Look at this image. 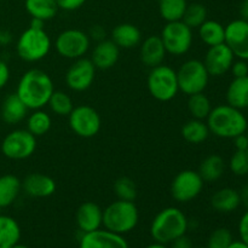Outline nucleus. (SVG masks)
I'll use <instances>...</instances> for the list:
<instances>
[{"instance_id": "nucleus-21", "label": "nucleus", "mask_w": 248, "mask_h": 248, "mask_svg": "<svg viewBox=\"0 0 248 248\" xmlns=\"http://www.w3.org/2000/svg\"><path fill=\"white\" fill-rule=\"evenodd\" d=\"M119 48L130 50L142 43V31L132 23L118 24L111 31V38Z\"/></svg>"}, {"instance_id": "nucleus-49", "label": "nucleus", "mask_w": 248, "mask_h": 248, "mask_svg": "<svg viewBox=\"0 0 248 248\" xmlns=\"http://www.w3.org/2000/svg\"><path fill=\"white\" fill-rule=\"evenodd\" d=\"M228 248H248V246L240 240V241H232Z\"/></svg>"}, {"instance_id": "nucleus-42", "label": "nucleus", "mask_w": 248, "mask_h": 248, "mask_svg": "<svg viewBox=\"0 0 248 248\" xmlns=\"http://www.w3.org/2000/svg\"><path fill=\"white\" fill-rule=\"evenodd\" d=\"M10 80V68L5 61L0 60V90L4 89Z\"/></svg>"}, {"instance_id": "nucleus-5", "label": "nucleus", "mask_w": 248, "mask_h": 248, "mask_svg": "<svg viewBox=\"0 0 248 248\" xmlns=\"http://www.w3.org/2000/svg\"><path fill=\"white\" fill-rule=\"evenodd\" d=\"M51 46V39L45 29L29 26L17 40L16 52L24 62L34 63L44 60L50 52Z\"/></svg>"}, {"instance_id": "nucleus-24", "label": "nucleus", "mask_w": 248, "mask_h": 248, "mask_svg": "<svg viewBox=\"0 0 248 248\" xmlns=\"http://www.w3.org/2000/svg\"><path fill=\"white\" fill-rule=\"evenodd\" d=\"M227 103L244 110L248 108V77L234 78L225 92Z\"/></svg>"}, {"instance_id": "nucleus-9", "label": "nucleus", "mask_w": 248, "mask_h": 248, "mask_svg": "<svg viewBox=\"0 0 248 248\" xmlns=\"http://www.w3.org/2000/svg\"><path fill=\"white\" fill-rule=\"evenodd\" d=\"M2 155L10 160L19 161L31 157L36 149V137L28 130L18 128L7 133L1 142Z\"/></svg>"}, {"instance_id": "nucleus-8", "label": "nucleus", "mask_w": 248, "mask_h": 248, "mask_svg": "<svg viewBox=\"0 0 248 248\" xmlns=\"http://www.w3.org/2000/svg\"><path fill=\"white\" fill-rule=\"evenodd\" d=\"M161 40L166 52L172 56H183L193 46V29L183 21L167 22L161 31Z\"/></svg>"}, {"instance_id": "nucleus-32", "label": "nucleus", "mask_w": 248, "mask_h": 248, "mask_svg": "<svg viewBox=\"0 0 248 248\" xmlns=\"http://www.w3.org/2000/svg\"><path fill=\"white\" fill-rule=\"evenodd\" d=\"M52 120L46 111L41 109L33 110V113L27 118V130L35 137H41L50 131Z\"/></svg>"}, {"instance_id": "nucleus-14", "label": "nucleus", "mask_w": 248, "mask_h": 248, "mask_svg": "<svg viewBox=\"0 0 248 248\" xmlns=\"http://www.w3.org/2000/svg\"><path fill=\"white\" fill-rule=\"evenodd\" d=\"M224 44L235 58L248 61V21L237 18L225 26Z\"/></svg>"}, {"instance_id": "nucleus-17", "label": "nucleus", "mask_w": 248, "mask_h": 248, "mask_svg": "<svg viewBox=\"0 0 248 248\" xmlns=\"http://www.w3.org/2000/svg\"><path fill=\"white\" fill-rule=\"evenodd\" d=\"M102 222H103V210L92 201L81 203L75 213V223L82 234L101 229Z\"/></svg>"}, {"instance_id": "nucleus-30", "label": "nucleus", "mask_w": 248, "mask_h": 248, "mask_svg": "<svg viewBox=\"0 0 248 248\" xmlns=\"http://www.w3.org/2000/svg\"><path fill=\"white\" fill-rule=\"evenodd\" d=\"M21 239V228L16 219L0 215V246H14Z\"/></svg>"}, {"instance_id": "nucleus-16", "label": "nucleus", "mask_w": 248, "mask_h": 248, "mask_svg": "<svg viewBox=\"0 0 248 248\" xmlns=\"http://www.w3.org/2000/svg\"><path fill=\"white\" fill-rule=\"evenodd\" d=\"M79 248H128V244L123 235L107 229H97L82 234Z\"/></svg>"}, {"instance_id": "nucleus-27", "label": "nucleus", "mask_w": 248, "mask_h": 248, "mask_svg": "<svg viewBox=\"0 0 248 248\" xmlns=\"http://www.w3.org/2000/svg\"><path fill=\"white\" fill-rule=\"evenodd\" d=\"M182 137L186 143L190 144H202L210 137L211 132L205 120H198V119H191L186 121L182 127Z\"/></svg>"}, {"instance_id": "nucleus-51", "label": "nucleus", "mask_w": 248, "mask_h": 248, "mask_svg": "<svg viewBox=\"0 0 248 248\" xmlns=\"http://www.w3.org/2000/svg\"><path fill=\"white\" fill-rule=\"evenodd\" d=\"M11 248H28V247L24 246V245H21V244H16V245H14V246H11Z\"/></svg>"}, {"instance_id": "nucleus-6", "label": "nucleus", "mask_w": 248, "mask_h": 248, "mask_svg": "<svg viewBox=\"0 0 248 248\" xmlns=\"http://www.w3.org/2000/svg\"><path fill=\"white\" fill-rule=\"evenodd\" d=\"M148 91L159 102H170L179 92L177 70L167 64H160L150 69L147 79Z\"/></svg>"}, {"instance_id": "nucleus-4", "label": "nucleus", "mask_w": 248, "mask_h": 248, "mask_svg": "<svg viewBox=\"0 0 248 248\" xmlns=\"http://www.w3.org/2000/svg\"><path fill=\"white\" fill-rule=\"evenodd\" d=\"M140 212L133 201L116 200L103 210L104 229L115 234L124 235L132 232L138 224Z\"/></svg>"}, {"instance_id": "nucleus-33", "label": "nucleus", "mask_w": 248, "mask_h": 248, "mask_svg": "<svg viewBox=\"0 0 248 248\" xmlns=\"http://www.w3.org/2000/svg\"><path fill=\"white\" fill-rule=\"evenodd\" d=\"M186 6V0H159L160 15L166 22L181 21Z\"/></svg>"}, {"instance_id": "nucleus-53", "label": "nucleus", "mask_w": 248, "mask_h": 248, "mask_svg": "<svg viewBox=\"0 0 248 248\" xmlns=\"http://www.w3.org/2000/svg\"><path fill=\"white\" fill-rule=\"evenodd\" d=\"M246 136H247V138H248V127H247V130H246Z\"/></svg>"}, {"instance_id": "nucleus-47", "label": "nucleus", "mask_w": 248, "mask_h": 248, "mask_svg": "<svg viewBox=\"0 0 248 248\" xmlns=\"http://www.w3.org/2000/svg\"><path fill=\"white\" fill-rule=\"evenodd\" d=\"M240 18L248 21V0H242L239 7Z\"/></svg>"}, {"instance_id": "nucleus-37", "label": "nucleus", "mask_w": 248, "mask_h": 248, "mask_svg": "<svg viewBox=\"0 0 248 248\" xmlns=\"http://www.w3.org/2000/svg\"><path fill=\"white\" fill-rule=\"evenodd\" d=\"M229 169L232 174L245 177L248 173V149L236 150L229 160Z\"/></svg>"}, {"instance_id": "nucleus-7", "label": "nucleus", "mask_w": 248, "mask_h": 248, "mask_svg": "<svg viewBox=\"0 0 248 248\" xmlns=\"http://www.w3.org/2000/svg\"><path fill=\"white\" fill-rule=\"evenodd\" d=\"M210 78L202 61L196 58L186 61L177 70L179 91L186 96L205 91L210 82Z\"/></svg>"}, {"instance_id": "nucleus-1", "label": "nucleus", "mask_w": 248, "mask_h": 248, "mask_svg": "<svg viewBox=\"0 0 248 248\" xmlns=\"http://www.w3.org/2000/svg\"><path fill=\"white\" fill-rule=\"evenodd\" d=\"M55 91L50 75L41 69H29L24 73L17 85L16 93L29 110L43 109L47 106Z\"/></svg>"}, {"instance_id": "nucleus-23", "label": "nucleus", "mask_w": 248, "mask_h": 248, "mask_svg": "<svg viewBox=\"0 0 248 248\" xmlns=\"http://www.w3.org/2000/svg\"><path fill=\"white\" fill-rule=\"evenodd\" d=\"M211 206L215 211L219 213H232L236 211L241 205L239 190L230 186L218 189L211 196Z\"/></svg>"}, {"instance_id": "nucleus-25", "label": "nucleus", "mask_w": 248, "mask_h": 248, "mask_svg": "<svg viewBox=\"0 0 248 248\" xmlns=\"http://www.w3.org/2000/svg\"><path fill=\"white\" fill-rule=\"evenodd\" d=\"M205 183H215L219 181L225 172V161L220 155L212 154L201 161L198 170Z\"/></svg>"}, {"instance_id": "nucleus-50", "label": "nucleus", "mask_w": 248, "mask_h": 248, "mask_svg": "<svg viewBox=\"0 0 248 248\" xmlns=\"http://www.w3.org/2000/svg\"><path fill=\"white\" fill-rule=\"evenodd\" d=\"M145 248H169V247H167L166 245H162V244H159V242H155V244L149 245V246H147Z\"/></svg>"}, {"instance_id": "nucleus-11", "label": "nucleus", "mask_w": 248, "mask_h": 248, "mask_svg": "<svg viewBox=\"0 0 248 248\" xmlns=\"http://www.w3.org/2000/svg\"><path fill=\"white\" fill-rule=\"evenodd\" d=\"M68 124L73 132L81 138H92L101 131L102 119L91 106L81 104L73 108L68 115Z\"/></svg>"}, {"instance_id": "nucleus-38", "label": "nucleus", "mask_w": 248, "mask_h": 248, "mask_svg": "<svg viewBox=\"0 0 248 248\" xmlns=\"http://www.w3.org/2000/svg\"><path fill=\"white\" fill-rule=\"evenodd\" d=\"M232 242V235L227 228H218L210 235L207 248H228Z\"/></svg>"}, {"instance_id": "nucleus-54", "label": "nucleus", "mask_w": 248, "mask_h": 248, "mask_svg": "<svg viewBox=\"0 0 248 248\" xmlns=\"http://www.w3.org/2000/svg\"><path fill=\"white\" fill-rule=\"evenodd\" d=\"M246 177H247V181H248V173L246 174Z\"/></svg>"}, {"instance_id": "nucleus-2", "label": "nucleus", "mask_w": 248, "mask_h": 248, "mask_svg": "<svg viewBox=\"0 0 248 248\" xmlns=\"http://www.w3.org/2000/svg\"><path fill=\"white\" fill-rule=\"evenodd\" d=\"M210 132L223 140H234L237 136L246 133L248 120L242 110L229 104H220L212 108L206 119Z\"/></svg>"}, {"instance_id": "nucleus-12", "label": "nucleus", "mask_w": 248, "mask_h": 248, "mask_svg": "<svg viewBox=\"0 0 248 248\" xmlns=\"http://www.w3.org/2000/svg\"><path fill=\"white\" fill-rule=\"evenodd\" d=\"M203 186L205 182L198 171L184 170L172 181L171 195L179 203L190 202L202 193Z\"/></svg>"}, {"instance_id": "nucleus-41", "label": "nucleus", "mask_w": 248, "mask_h": 248, "mask_svg": "<svg viewBox=\"0 0 248 248\" xmlns=\"http://www.w3.org/2000/svg\"><path fill=\"white\" fill-rule=\"evenodd\" d=\"M239 235L241 241L248 246V210L242 215L239 222Z\"/></svg>"}, {"instance_id": "nucleus-34", "label": "nucleus", "mask_w": 248, "mask_h": 248, "mask_svg": "<svg viewBox=\"0 0 248 248\" xmlns=\"http://www.w3.org/2000/svg\"><path fill=\"white\" fill-rule=\"evenodd\" d=\"M47 106L50 107L51 111L58 116H68L70 111L74 108L73 99L64 91H53L48 99Z\"/></svg>"}, {"instance_id": "nucleus-3", "label": "nucleus", "mask_w": 248, "mask_h": 248, "mask_svg": "<svg viewBox=\"0 0 248 248\" xmlns=\"http://www.w3.org/2000/svg\"><path fill=\"white\" fill-rule=\"evenodd\" d=\"M188 219L178 207H166L160 211L150 225V235L155 242L169 245L186 234Z\"/></svg>"}, {"instance_id": "nucleus-28", "label": "nucleus", "mask_w": 248, "mask_h": 248, "mask_svg": "<svg viewBox=\"0 0 248 248\" xmlns=\"http://www.w3.org/2000/svg\"><path fill=\"white\" fill-rule=\"evenodd\" d=\"M198 29L201 41L208 47L224 43L225 27L219 22L215 19H206Z\"/></svg>"}, {"instance_id": "nucleus-10", "label": "nucleus", "mask_w": 248, "mask_h": 248, "mask_svg": "<svg viewBox=\"0 0 248 248\" xmlns=\"http://www.w3.org/2000/svg\"><path fill=\"white\" fill-rule=\"evenodd\" d=\"M91 39L89 34L80 29H65L58 34L55 41V47L58 55L67 60H79L85 57L90 50Z\"/></svg>"}, {"instance_id": "nucleus-36", "label": "nucleus", "mask_w": 248, "mask_h": 248, "mask_svg": "<svg viewBox=\"0 0 248 248\" xmlns=\"http://www.w3.org/2000/svg\"><path fill=\"white\" fill-rule=\"evenodd\" d=\"M114 193L119 200L135 201L137 198V186L128 177H120L114 183Z\"/></svg>"}, {"instance_id": "nucleus-40", "label": "nucleus", "mask_w": 248, "mask_h": 248, "mask_svg": "<svg viewBox=\"0 0 248 248\" xmlns=\"http://www.w3.org/2000/svg\"><path fill=\"white\" fill-rule=\"evenodd\" d=\"M87 0H56L58 9L64 11H75L85 5Z\"/></svg>"}, {"instance_id": "nucleus-29", "label": "nucleus", "mask_w": 248, "mask_h": 248, "mask_svg": "<svg viewBox=\"0 0 248 248\" xmlns=\"http://www.w3.org/2000/svg\"><path fill=\"white\" fill-rule=\"evenodd\" d=\"M24 7L31 18H38L47 22L56 17L58 12V6L56 0H26Z\"/></svg>"}, {"instance_id": "nucleus-39", "label": "nucleus", "mask_w": 248, "mask_h": 248, "mask_svg": "<svg viewBox=\"0 0 248 248\" xmlns=\"http://www.w3.org/2000/svg\"><path fill=\"white\" fill-rule=\"evenodd\" d=\"M232 77L234 78H245L248 77V61L237 60L234 61L232 68H230Z\"/></svg>"}, {"instance_id": "nucleus-45", "label": "nucleus", "mask_w": 248, "mask_h": 248, "mask_svg": "<svg viewBox=\"0 0 248 248\" xmlns=\"http://www.w3.org/2000/svg\"><path fill=\"white\" fill-rule=\"evenodd\" d=\"M91 36L93 39H96L97 41H101L106 38V31H104V29L102 27L96 26L91 29Z\"/></svg>"}, {"instance_id": "nucleus-13", "label": "nucleus", "mask_w": 248, "mask_h": 248, "mask_svg": "<svg viewBox=\"0 0 248 248\" xmlns=\"http://www.w3.org/2000/svg\"><path fill=\"white\" fill-rule=\"evenodd\" d=\"M96 70L90 58L75 60L65 73V85L74 92H84L92 86L96 78Z\"/></svg>"}, {"instance_id": "nucleus-35", "label": "nucleus", "mask_w": 248, "mask_h": 248, "mask_svg": "<svg viewBox=\"0 0 248 248\" xmlns=\"http://www.w3.org/2000/svg\"><path fill=\"white\" fill-rule=\"evenodd\" d=\"M206 19H207V9L205 5L200 2H193V4H188L182 21L191 29H194L199 28Z\"/></svg>"}, {"instance_id": "nucleus-52", "label": "nucleus", "mask_w": 248, "mask_h": 248, "mask_svg": "<svg viewBox=\"0 0 248 248\" xmlns=\"http://www.w3.org/2000/svg\"><path fill=\"white\" fill-rule=\"evenodd\" d=\"M0 248H11V247H9V246H0Z\"/></svg>"}, {"instance_id": "nucleus-18", "label": "nucleus", "mask_w": 248, "mask_h": 248, "mask_svg": "<svg viewBox=\"0 0 248 248\" xmlns=\"http://www.w3.org/2000/svg\"><path fill=\"white\" fill-rule=\"evenodd\" d=\"M55 179L44 173H31L22 181V190L31 198L45 199L56 193Z\"/></svg>"}, {"instance_id": "nucleus-31", "label": "nucleus", "mask_w": 248, "mask_h": 248, "mask_svg": "<svg viewBox=\"0 0 248 248\" xmlns=\"http://www.w3.org/2000/svg\"><path fill=\"white\" fill-rule=\"evenodd\" d=\"M188 97L186 107H188V111L191 118L198 119V120H206L213 108L211 99L203 92L191 94Z\"/></svg>"}, {"instance_id": "nucleus-44", "label": "nucleus", "mask_w": 248, "mask_h": 248, "mask_svg": "<svg viewBox=\"0 0 248 248\" xmlns=\"http://www.w3.org/2000/svg\"><path fill=\"white\" fill-rule=\"evenodd\" d=\"M232 140H234V147L236 150L248 149V138L246 133H242V135L237 136Z\"/></svg>"}, {"instance_id": "nucleus-43", "label": "nucleus", "mask_w": 248, "mask_h": 248, "mask_svg": "<svg viewBox=\"0 0 248 248\" xmlns=\"http://www.w3.org/2000/svg\"><path fill=\"white\" fill-rule=\"evenodd\" d=\"M171 248H193V244H191L190 239L186 237V235L174 240L173 242H171Z\"/></svg>"}, {"instance_id": "nucleus-19", "label": "nucleus", "mask_w": 248, "mask_h": 248, "mask_svg": "<svg viewBox=\"0 0 248 248\" xmlns=\"http://www.w3.org/2000/svg\"><path fill=\"white\" fill-rule=\"evenodd\" d=\"M120 57V48L110 39H103L94 46L90 60L94 67L101 70H108L118 63Z\"/></svg>"}, {"instance_id": "nucleus-48", "label": "nucleus", "mask_w": 248, "mask_h": 248, "mask_svg": "<svg viewBox=\"0 0 248 248\" xmlns=\"http://www.w3.org/2000/svg\"><path fill=\"white\" fill-rule=\"evenodd\" d=\"M11 34L7 31H4V29H0V46H5L7 44L11 43Z\"/></svg>"}, {"instance_id": "nucleus-20", "label": "nucleus", "mask_w": 248, "mask_h": 248, "mask_svg": "<svg viewBox=\"0 0 248 248\" xmlns=\"http://www.w3.org/2000/svg\"><path fill=\"white\" fill-rule=\"evenodd\" d=\"M166 48L160 35H150L147 36L144 40L140 43V56L143 64L148 68H154L162 64L166 58Z\"/></svg>"}, {"instance_id": "nucleus-26", "label": "nucleus", "mask_w": 248, "mask_h": 248, "mask_svg": "<svg viewBox=\"0 0 248 248\" xmlns=\"http://www.w3.org/2000/svg\"><path fill=\"white\" fill-rule=\"evenodd\" d=\"M22 191V182L14 174L0 176V210L15 203Z\"/></svg>"}, {"instance_id": "nucleus-15", "label": "nucleus", "mask_w": 248, "mask_h": 248, "mask_svg": "<svg viewBox=\"0 0 248 248\" xmlns=\"http://www.w3.org/2000/svg\"><path fill=\"white\" fill-rule=\"evenodd\" d=\"M234 61V53L223 43L208 47L202 62L210 77L219 78L230 72V68H232Z\"/></svg>"}, {"instance_id": "nucleus-22", "label": "nucleus", "mask_w": 248, "mask_h": 248, "mask_svg": "<svg viewBox=\"0 0 248 248\" xmlns=\"http://www.w3.org/2000/svg\"><path fill=\"white\" fill-rule=\"evenodd\" d=\"M29 109L17 93H10L4 98L1 103V119L7 125H16L27 118Z\"/></svg>"}, {"instance_id": "nucleus-46", "label": "nucleus", "mask_w": 248, "mask_h": 248, "mask_svg": "<svg viewBox=\"0 0 248 248\" xmlns=\"http://www.w3.org/2000/svg\"><path fill=\"white\" fill-rule=\"evenodd\" d=\"M239 194H240V201H241V205L244 206L246 210H248V186H242V189L239 191Z\"/></svg>"}]
</instances>
